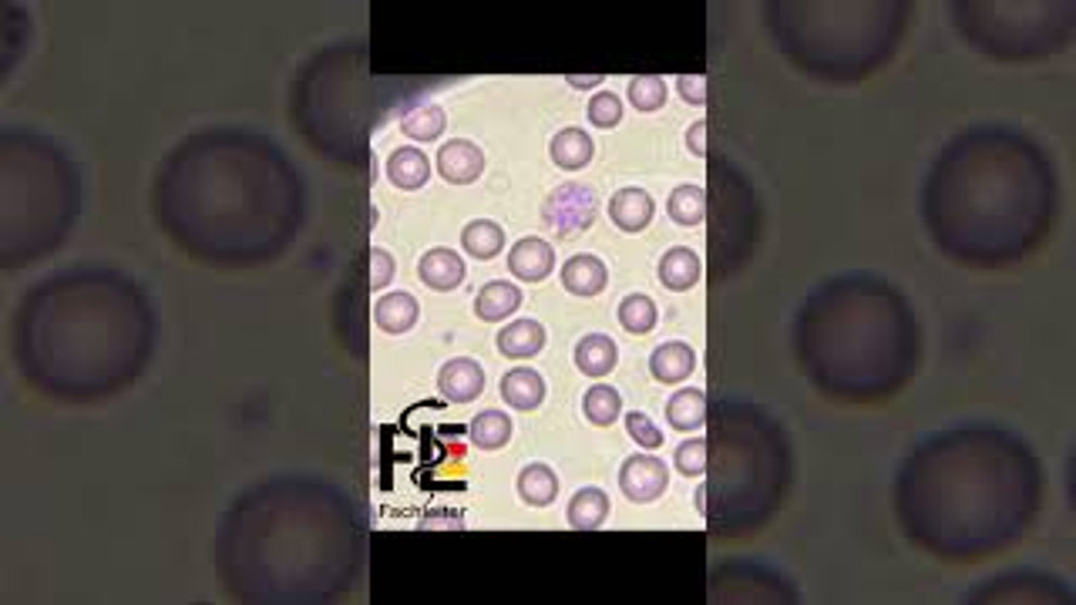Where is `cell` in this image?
<instances>
[{"mask_svg":"<svg viewBox=\"0 0 1076 605\" xmlns=\"http://www.w3.org/2000/svg\"><path fill=\"white\" fill-rule=\"evenodd\" d=\"M596 212H599V206H596V193H592V188L582 185V182H566V185H559V188H555V193L545 199V206H542V219H545V225H548V230H552L555 236H562V239L585 233L589 225L596 222Z\"/></svg>","mask_w":1076,"mask_h":605,"instance_id":"1","label":"cell"},{"mask_svg":"<svg viewBox=\"0 0 1076 605\" xmlns=\"http://www.w3.org/2000/svg\"><path fill=\"white\" fill-rule=\"evenodd\" d=\"M666 484H670V468H666L659 458H650V454H633L619 471L622 495L636 505L656 502L666 491Z\"/></svg>","mask_w":1076,"mask_h":605,"instance_id":"2","label":"cell"},{"mask_svg":"<svg viewBox=\"0 0 1076 605\" xmlns=\"http://www.w3.org/2000/svg\"><path fill=\"white\" fill-rule=\"evenodd\" d=\"M437 172L452 185H471L481 178V172H485V151L468 138L444 141L437 148Z\"/></svg>","mask_w":1076,"mask_h":605,"instance_id":"3","label":"cell"},{"mask_svg":"<svg viewBox=\"0 0 1076 605\" xmlns=\"http://www.w3.org/2000/svg\"><path fill=\"white\" fill-rule=\"evenodd\" d=\"M437 391L448 404H471L474 397H481V391H485V370L468 357L448 360L437 373Z\"/></svg>","mask_w":1076,"mask_h":605,"instance_id":"4","label":"cell"},{"mask_svg":"<svg viewBox=\"0 0 1076 605\" xmlns=\"http://www.w3.org/2000/svg\"><path fill=\"white\" fill-rule=\"evenodd\" d=\"M555 267V252L545 239L539 236H525L518 239L508 252V273L525 280V283H542Z\"/></svg>","mask_w":1076,"mask_h":605,"instance_id":"5","label":"cell"},{"mask_svg":"<svg viewBox=\"0 0 1076 605\" xmlns=\"http://www.w3.org/2000/svg\"><path fill=\"white\" fill-rule=\"evenodd\" d=\"M418 276L428 289L452 293L465 283L468 270H465V259L455 249H431L418 262Z\"/></svg>","mask_w":1076,"mask_h":605,"instance_id":"6","label":"cell"},{"mask_svg":"<svg viewBox=\"0 0 1076 605\" xmlns=\"http://www.w3.org/2000/svg\"><path fill=\"white\" fill-rule=\"evenodd\" d=\"M653 215H656V202L643 188H622V193L609 199V219L622 233H643L653 222Z\"/></svg>","mask_w":1076,"mask_h":605,"instance_id":"7","label":"cell"},{"mask_svg":"<svg viewBox=\"0 0 1076 605\" xmlns=\"http://www.w3.org/2000/svg\"><path fill=\"white\" fill-rule=\"evenodd\" d=\"M545 376L532 367H515L502 376V400L511 410H535L545 400Z\"/></svg>","mask_w":1076,"mask_h":605,"instance_id":"8","label":"cell"},{"mask_svg":"<svg viewBox=\"0 0 1076 605\" xmlns=\"http://www.w3.org/2000/svg\"><path fill=\"white\" fill-rule=\"evenodd\" d=\"M693 370H696V354L690 344H680V339L656 347L650 357V373L659 384H683Z\"/></svg>","mask_w":1076,"mask_h":605,"instance_id":"9","label":"cell"},{"mask_svg":"<svg viewBox=\"0 0 1076 605\" xmlns=\"http://www.w3.org/2000/svg\"><path fill=\"white\" fill-rule=\"evenodd\" d=\"M609 283L606 262L599 256H572L562 267V286L576 296H599Z\"/></svg>","mask_w":1076,"mask_h":605,"instance_id":"10","label":"cell"},{"mask_svg":"<svg viewBox=\"0 0 1076 605\" xmlns=\"http://www.w3.org/2000/svg\"><path fill=\"white\" fill-rule=\"evenodd\" d=\"M545 326L539 320H511L505 330H498V350L511 360H529L545 347Z\"/></svg>","mask_w":1076,"mask_h":605,"instance_id":"11","label":"cell"},{"mask_svg":"<svg viewBox=\"0 0 1076 605\" xmlns=\"http://www.w3.org/2000/svg\"><path fill=\"white\" fill-rule=\"evenodd\" d=\"M703 276V262L693 249H683V246H673V249H666L663 259H659V283L666 289H673V293H683L690 286H696Z\"/></svg>","mask_w":1076,"mask_h":605,"instance_id":"12","label":"cell"},{"mask_svg":"<svg viewBox=\"0 0 1076 605\" xmlns=\"http://www.w3.org/2000/svg\"><path fill=\"white\" fill-rule=\"evenodd\" d=\"M387 178L397 188H404V193H415V188H421L431 178V162H428L424 151L415 148V145L394 148L391 159H387Z\"/></svg>","mask_w":1076,"mask_h":605,"instance_id":"13","label":"cell"},{"mask_svg":"<svg viewBox=\"0 0 1076 605\" xmlns=\"http://www.w3.org/2000/svg\"><path fill=\"white\" fill-rule=\"evenodd\" d=\"M518 307H522V289H518L515 283H505V280L488 283L474 296V317L485 320V323L508 320Z\"/></svg>","mask_w":1076,"mask_h":605,"instance_id":"14","label":"cell"},{"mask_svg":"<svg viewBox=\"0 0 1076 605\" xmlns=\"http://www.w3.org/2000/svg\"><path fill=\"white\" fill-rule=\"evenodd\" d=\"M418 299L411 296V293H387V296H381L378 299V307H374V320H378V326L384 330V333H391V336H400V333H407V330H415V323H418Z\"/></svg>","mask_w":1076,"mask_h":605,"instance_id":"15","label":"cell"},{"mask_svg":"<svg viewBox=\"0 0 1076 605\" xmlns=\"http://www.w3.org/2000/svg\"><path fill=\"white\" fill-rule=\"evenodd\" d=\"M666 421H670L673 431H696L707 424V394L696 391V387H683L677 391L670 400H666Z\"/></svg>","mask_w":1076,"mask_h":605,"instance_id":"16","label":"cell"},{"mask_svg":"<svg viewBox=\"0 0 1076 605\" xmlns=\"http://www.w3.org/2000/svg\"><path fill=\"white\" fill-rule=\"evenodd\" d=\"M616 357H619V350L606 333H589L576 344V367L585 376H596V381L616 367Z\"/></svg>","mask_w":1076,"mask_h":605,"instance_id":"17","label":"cell"},{"mask_svg":"<svg viewBox=\"0 0 1076 605\" xmlns=\"http://www.w3.org/2000/svg\"><path fill=\"white\" fill-rule=\"evenodd\" d=\"M609 518V498L599 487H582L569 502V524L576 532H596V528Z\"/></svg>","mask_w":1076,"mask_h":605,"instance_id":"18","label":"cell"},{"mask_svg":"<svg viewBox=\"0 0 1076 605\" xmlns=\"http://www.w3.org/2000/svg\"><path fill=\"white\" fill-rule=\"evenodd\" d=\"M548 151H552V162L559 169H582L592 162V156H596V145H592V138L582 128H562L552 138Z\"/></svg>","mask_w":1076,"mask_h":605,"instance_id":"19","label":"cell"},{"mask_svg":"<svg viewBox=\"0 0 1076 605\" xmlns=\"http://www.w3.org/2000/svg\"><path fill=\"white\" fill-rule=\"evenodd\" d=\"M518 495H522V502L532 508H545L555 502V495H559V478H555V471L548 465H529V468H522V474H518Z\"/></svg>","mask_w":1076,"mask_h":605,"instance_id":"20","label":"cell"},{"mask_svg":"<svg viewBox=\"0 0 1076 605\" xmlns=\"http://www.w3.org/2000/svg\"><path fill=\"white\" fill-rule=\"evenodd\" d=\"M461 246L468 249V256L485 262V259H495L505 249V233H502V225L492 222V219H474V222L465 225Z\"/></svg>","mask_w":1076,"mask_h":605,"instance_id":"21","label":"cell"},{"mask_svg":"<svg viewBox=\"0 0 1076 605\" xmlns=\"http://www.w3.org/2000/svg\"><path fill=\"white\" fill-rule=\"evenodd\" d=\"M468 437L481 450H498L511 441V418L505 410H481L468 428Z\"/></svg>","mask_w":1076,"mask_h":605,"instance_id":"22","label":"cell"},{"mask_svg":"<svg viewBox=\"0 0 1076 605\" xmlns=\"http://www.w3.org/2000/svg\"><path fill=\"white\" fill-rule=\"evenodd\" d=\"M582 413H585V421L589 424H596V428H609L619 421V413H622V397L616 387H606V384H596V387H589L585 397H582Z\"/></svg>","mask_w":1076,"mask_h":605,"instance_id":"23","label":"cell"},{"mask_svg":"<svg viewBox=\"0 0 1076 605\" xmlns=\"http://www.w3.org/2000/svg\"><path fill=\"white\" fill-rule=\"evenodd\" d=\"M666 212H670V219L677 225L693 230V225H700L703 215H707V193H703L700 185H680V188H673L670 202H666Z\"/></svg>","mask_w":1076,"mask_h":605,"instance_id":"24","label":"cell"},{"mask_svg":"<svg viewBox=\"0 0 1076 605\" xmlns=\"http://www.w3.org/2000/svg\"><path fill=\"white\" fill-rule=\"evenodd\" d=\"M400 125H404V135L407 138L434 141V138H441V132H444V125H448V119H444V108H437V104H418L415 111H407Z\"/></svg>","mask_w":1076,"mask_h":605,"instance_id":"25","label":"cell"},{"mask_svg":"<svg viewBox=\"0 0 1076 605\" xmlns=\"http://www.w3.org/2000/svg\"><path fill=\"white\" fill-rule=\"evenodd\" d=\"M656 320H659L656 302H653L646 293H633V296H626V299L619 302V323H622V330H629V333L643 336V333H650V330L656 326Z\"/></svg>","mask_w":1076,"mask_h":605,"instance_id":"26","label":"cell"},{"mask_svg":"<svg viewBox=\"0 0 1076 605\" xmlns=\"http://www.w3.org/2000/svg\"><path fill=\"white\" fill-rule=\"evenodd\" d=\"M629 101L640 111H659L666 104V82L656 78V74H636L629 82Z\"/></svg>","mask_w":1076,"mask_h":605,"instance_id":"27","label":"cell"},{"mask_svg":"<svg viewBox=\"0 0 1076 605\" xmlns=\"http://www.w3.org/2000/svg\"><path fill=\"white\" fill-rule=\"evenodd\" d=\"M589 122L596 128H616L622 122V101L613 91H599L589 101Z\"/></svg>","mask_w":1076,"mask_h":605,"instance_id":"28","label":"cell"},{"mask_svg":"<svg viewBox=\"0 0 1076 605\" xmlns=\"http://www.w3.org/2000/svg\"><path fill=\"white\" fill-rule=\"evenodd\" d=\"M673 465H677L680 474H687V478H700L703 471H707V444H703L700 437L680 444V447H677Z\"/></svg>","mask_w":1076,"mask_h":605,"instance_id":"29","label":"cell"},{"mask_svg":"<svg viewBox=\"0 0 1076 605\" xmlns=\"http://www.w3.org/2000/svg\"><path fill=\"white\" fill-rule=\"evenodd\" d=\"M626 431H629V437H633L646 450H656L663 444L659 428L646 418V413H626Z\"/></svg>","mask_w":1076,"mask_h":605,"instance_id":"30","label":"cell"},{"mask_svg":"<svg viewBox=\"0 0 1076 605\" xmlns=\"http://www.w3.org/2000/svg\"><path fill=\"white\" fill-rule=\"evenodd\" d=\"M394 280V259L387 249H370V286L384 289Z\"/></svg>","mask_w":1076,"mask_h":605,"instance_id":"31","label":"cell"},{"mask_svg":"<svg viewBox=\"0 0 1076 605\" xmlns=\"http://www.w3.org/2000/svg\"><path fill=\"white\" fill-rule=\"evenodd\" d=\"M677 88H680V98L690 101V104H707V82H703V74H680L677 78Z\"/></svg>","mask_w":1076,"mask_h":605,"instance_id":"32","label":"cell"},{"mask_svg":"<svg viewBox=\"0 0 1076 605\" xmlns=\"http://www.w3.org/2000/svg\"><path fill=\"white\" fill-rule=\"evenodd\" d=\"M703 138H707V125L696 122V125L687 132V148L693 151V156H707V141H703Z\"/></svg>","mask_w":1076,"mask_h":605,"instance_id":"33","label":"cell"},{"mask_svg":"<svg viewBox=\"0 0 1076 605\" xmlns=\"http://www.w3.org/2000/svg\"><path fill=\"white\" fill-rule=\"evenodd\" d=\"M569 85H579V88H596V85H603V74H592V78H576V74H569Z\"/></svg>","mask_w":1076,"mask_h":605,"instance_id":"34","label":"cell"}]
</instances>
